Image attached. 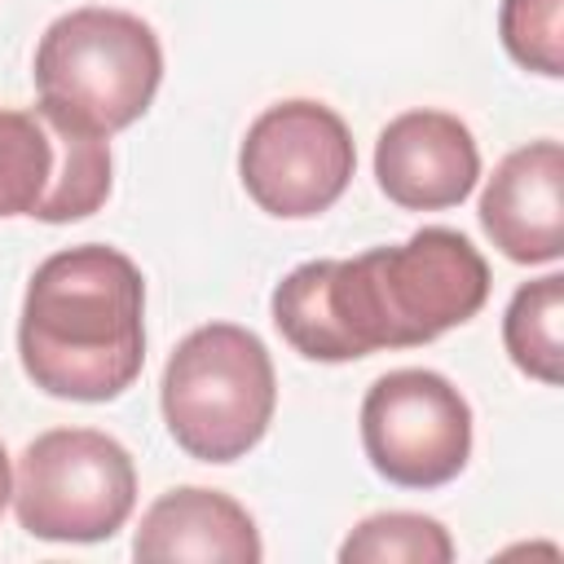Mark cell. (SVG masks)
I'll return each mask as SVG.
<instances>
[{
  "label": "cell",
  "instance_id": "7c38bea8",
  "mask_svg": "<svg viewBox=\"0 0 564 564\" xmlns=\"http://www.w3.org/2000/svg\"><path fill=\"white\" fill-rule=\"evenodd\" d=\"M564 278L546 273L524 282L502 317V344L516 370L538 383H560L564 375Z\"/></svg>",
  "mask_w": 564,
  "mask_h": 564
},
{
  "label": "cell",
  "instance_id": "5b68a950",
  "mask_svg": "<svg viewBox=\"0 0 564 564\" xmlns=\"http://www.w3.org/2000/svg\"><path fill=\"white\" fill-rule=\"evenodd\" d=\"M132 507V454L97 427H53L18 454L13 511L31 538L101 542L128 524Z\"/></svg>",
  "mask_w": 564,
  "mask_h": 564
},
{
  "label": "cell",
  "instance_id": "277c9868",
  "mask_svg": "<svg viewBox=\"0 0 564 564\" xmlns=\"http://www.w3.org/2000/svg\"><path fill=\"white\" fill-rule=\"evenodd\" d=\"M31 79L44 106L110 137L150 110L163 79V44L137 13L84 4L48 22Z\"/></svg>",
  "mask_w": 564,
  "mask_h": 564
},
{
  "label": "cell",
  "instance_id": "52a82bcc",
  "mask_svg": "<svg viewBox=\"0 0 564 564\" xmlns=\"http://www.w3.org/2000/svg\"><path fill=\"white\" fill-rule=\"evenodd\" d=\"M110 198V141L70 115L35 101L0 106V216L66 225Z\"/></svg>",
  "mask_w": 564,
  "mask_h": 564
},
{
  "label": "cell",
  "instance_id": "3957f363",
  "mask_svg": "<svg viewBox=\"0 0 564 564\" xmlns=\"http://www.w3.org/2000/svg\"><path fill=\"white\" fill-rule=\"evenodd\" d=\"M163 423L198 463H234L260 445L278 405V375L256 330L207 322L163 366Z\"/></svg>",
  "mask_w": 564,
  "mask_h": 564
},
{
  "label": "cell",
  "instance_id": "30bf717a",
  "mask_svg": "<svg viewBox=\"0 0 564 564\" xmlns=\"http://www.w3.org/2000/svg\"><path fill=\"white\" fill-rule=\"evenodd\" d=\"M480 225L489 242L516 264H551L564 251V150L560 141H529L511 150L480 194Z\"/></svg>",
  "mask_w": 564,
  "mask_h": 564
},
{
  "label": "cell",
  "instance_id": "4fadbf2b",
  "mask_svg": "<svg viewBox=\"0 0 564 564\" xmlns=\"http://www.w3.org/2000/svg\"><path fill=\"white\" fill-rule=\"evenodd\" d=\"M344 564H449L454 542L441 520L419 511L366 516L339 546Z\"/></svg>",
  "mask_w": 564,
  "mask_h": 564
},
{
  "label": "cell",
  "instance_id": "6da1fadb",
  "mask_svg": "<svg viewBox=\"0 0 564 564\" xmlns=\"http://www.w3.org/2000/svg\"><path fill=\"white\" fill-rule=\"evenodd\" d=\"M489 300V264L467 234L427 225L401 247L308 260L273 286V326L308 361H357L419 348L471 322Z\"/></svg>",
  "mask_w": 564,
  "mask_h": 564
},
{
  "label": "cell",
  "instance_id": "8992f818",
  "mask_svg": "<svg viewBox=\"0 0 564 564\" xmlns=\"http://www.w3.org/2000/svg\"><path fill=\"white\" fill-rule=\"evenodd\" d=\"M357 167L348 123L308 97L260 110L238 150L242 189L278 220H308L339 203Z\"/></svg>",
  "mask_w": 564,
  "mask_h": 564
},
{
  "label": "cell",
  "instance_id": "5bb4252c",
  "mask_svg": "<svg viewBox=\"0 0 564 564\" xmlns=\"http://www.w3.org/2000/svg\"><path fill=\"white\" fill-rule=\"evenodd\" d=\"M498 35L511 62L546 79L564 75V0H502Z\"/></svg>",
  "mask_w": 564,
  "mask_h": 564
},
{
  "label": "cell",
  "instance_id": "7a4b0ae2",
  "mask_svg": "<svg viewBox=\"0 0 564 564\" xmlns=\"http://www.w3.org/2000/svg\"><path fill=\"white\" fill-rule=\"evenodd\" d=\"M18 357L62 401H115L145 366V278L106 242L48 256L22 300Z\"/></svg>",
  "mask_w": 564,
  "mask_h": 564
},
{
  "label": "cell",
  "instance_id": "ba28073f",
  "mask_svg": "<svg viewBox=\"0 0 564 564\" xmlns=\"http://www.w3.org/2000/svg\"><path fill=\"white\" fill-rule=\"evenodd\" d=\"M370 467L401 489L449 485L471 458V405L436 370H388L361 401Z\"/></svg>",
  "mask_w": 564,
  "mask_h": 564
},
{
  "label": "cell",
  "instance_id": "9c48e42d",
  "mask_svg": "<svg viewBox=\"0 0 564 564\" xmlns=\"http://www.w3.org/2000/svg\"><path fill=\"white\" fill-rule=\"evenodd\" d=\"M379 189L405 212L458 207L480 181L471 128L449 110H405L375 141Z\"/></svg>",
  "mask_w": 564,
  "mask_h": 564
},
{
  "label": "cell",
  "instance_id": "9a60e30c",
  "mask_svg": "<svg viewBox=\"0 0 564 564\" xmlns=\"http://www.w3.org/2000/svg\"><path fill=\"white\" fill-rule=\"evenodd\" d=\"M9 498H13V471H9V454H4V445H0V511H4Z\"/></svg>",
  "mask_w": 564,
  "mask_h": 564
},
{
  "label": "cell",
  "instance_id": "8fae6325",
  "mask_svg": "<svg viewBox=\"0 0 564 564\" xmlns=\"http://www.w3.org/2000/svg\"><path fill=\"white\" fill-rule=\"evenodd\" d=\"M137 560H203V564H256L264 555L256 520L220 489L181 485L159 494L132 538Z\"/></svg>",
  "mask_w": 564,
  "mask_h": 564
}]
</instances>
